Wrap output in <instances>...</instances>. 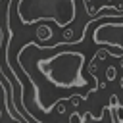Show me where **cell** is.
Wrapping results in <instances>:
<instances>
[]
</instances>
